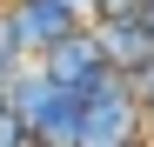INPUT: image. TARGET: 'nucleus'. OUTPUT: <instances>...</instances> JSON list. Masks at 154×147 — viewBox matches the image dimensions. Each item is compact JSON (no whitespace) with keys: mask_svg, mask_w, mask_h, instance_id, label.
<instances>
[{"mask_svg":"<svg viewBox=\"0 0 154 147\" xmlns=\"http://www.w3.org/2000/svg\"><path fill=\"white\" fill-rule=\"evenodd\" d=\"M147 140H154V120H147Z\"/></svg>","mask_w":154,"mask_h":147,"instance_id":"nucleus-8","label":"nucleus"},{"mask_svg":"<svg viewBox=\"0 0 154 147\" xmlns=\"http://www.w3.org/2000/svg\"><path fill=\"white\" fill-rule=\"evenodd\" d=\"M14 14H20V27H27L34 54H47L54 40H67V34H81V27H87L67 0H14Z\"/></svg>","mask_w":154,"mask_h":147,"instance_id":"nucleus-4","label":"nucleus"},{"mask_svg":"<svg viewBox=\"0 0 154 147\" xmlns=\"http://www.w3.org/2000/svg\"><path fill=\"white\" fill-rule=\"evenodd\" d=\"M40 67L54 74L60 87H74V94H87L94 80H107V74H114V67H107V54H100V40H94V27H81V34L54 40V47L40 54Z\"/></svg>","mask_w":154,"mask_h":147,"instance_id":"nucleus-2","label":"nucleus"},{"mask_svg":"<svg viewBox=\"0 0 154 147\" xmlns=\"http://www.w3.org/2000/svg\"><path fill=\"white\" fill-rule=\"evenodd\" d=\"M0 147H34V140H27V120H20L7 100H0Z\"/></svg>","mask_w":154,"mask_h":147,"instance_id":"nucleus-5","label":"nucleus"},{"mask_svg":"<svg viewBox=\"0 0 154 147\" xmlns=\"http://www.w3.org/2000/svg\"><path fill=\"white\" fill-rule=\"evenodd\" d=\"M127 87H134V100H141V107H147V120H154V60L127 74Z\"/></svg>","mask_w":154,"mask_h":147,"instance_id":"nucleus-6","label":"nucleus"},{"mask_svg":"<svg viewBox=\"0 0 154 147\" xmlns=\"http://www.w3.org/2000/svg\"><path fill=\"white\" fill-rule=\"evenodd\" d=\"M134 140H147V107L134 100L127 74L94 80L81 100V147H134Z\"/></svg>","mask_w":154,"mask_h":147,"instance_id":"nucleus-1","label":"nucleus"},{"mask_svg":"<svg viewBox=\"0 0 154 147\" xmlns=\"http://www.w3.org/2000/svg\"><path fill=\"white\" fill-rule=\"evenodd\" d=\"M94 40H100V54H107L114 74H134L154 60V27H147V14H100L94 20Z\"/></svg>","mask_w":154,"mask_h":147,"instance_id":"nucleus-3","label":"nucleus"},{"mask_svg":"<svg viewBox=\"0 0 154 147\" xmlns=\"http://www.w3.org/2000/svg\"><path fill=\"white\" fill-rule=\"evenodd\" d=\"M141 14H147V27H154V0H147V7H141Z\"/></svg>","mask_w":154,"mask_h":147,"instance_id":"nucleus-7","label":"nucleus"}]
</instances>
